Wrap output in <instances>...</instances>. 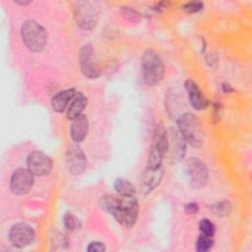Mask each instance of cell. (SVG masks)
<instances>
[{
    "instance_id": "6da1fadb",
    "label": "cell",
    "mask_w": 252,
    "mask_h": 252,
    "mask_svg": "<svg viewBox=\"0 0 252 252\" xmlns=\"http://www.w3.org/2000/svg\"><path fill=\"white\" fill-rule=\"evenodd\" d=\"M100 208L110 214L121 225L132 227L139 216V202L134 196H112L104 195L99 199Z\"/></svg>"
},
{
    "instance_id": "7a4b0ae2",
    "label": "cell",
    "mask_w": 252,
    "mask_h": 252,
    "mask_svg": "<svg viewBox=\"0 0 252 252\" xmlns=\"http://www.w3.org/2000/svg\"><path fill=\"white\" fill-rule=\"evenodd\" d=\"M177 130L187 144L193 148H200L204 144L205 132L199 118L192 112H183L177 119Z\"/></svg>"
},
{
    "instance_id": "3957f363",
    "label": "cell",
    "mask_w": 252,
    "mask_h": 252,
    "mask_svg": "<svg viewBox=\"0 0 252 252\" xmlns=\"http://www.w3.org/2000/svg\"><path fill=\"white\" fill-rule=\"evenodd\" d=\"M141 76L147 86H156L164 76V64L159 54L154 49H146L141 57Z\"/></svg>"
},
{
    "instance_id": "277c9868",
    "label": "cell",
    "mask_w": 252,
    "mask_h": 252,
    "mask_svg": "<svg viewBox=\"0 0 252 252\" xmlns=\"http://www.w3.org/2000/svg\"><path fill=\"white\" fill-rule=\"evenodd\" d=\"M21 38L26 47L32 52H41L46 44L47 35L45 29L36 21L26 20L20 30Z\"/></svg>"
},
{
    "instance_id": "5b68a950",
    "label": "cell",
    "mask_w": 252,
    "mask_h": 252,
    "mask_svg": "<svg viewBox=\"0 0 252 252\" xmlns=\"http://www.w3.org/2000/svg\"><path fill=\"white\" fill-rule=\"evenodd\" d=\"M168 149V135L167 131L162 125H157L154 131L152 145L150 147L147 167L159 168L161 167L162 159Z\"/></svg>"
},
{
    "instance_id": "8992f818",
    "label": "cell",
    "mask_w": 252,
    "mask_h": 252,
    "mask_svg": "<svg viewBox=\"0 0 252 252\" xmlns=\"http://www.w3.org/2000/svg\"><path fill=\"white\" fill-rule=\"evenodd\" d=\"M74 15L78 27L92 31L98 21V7L93 1H77L74 3Z\"/></svg>"
},
{
    "instance_id": "52a82bcc",
    "label": "cell",
    "mask_w": 252,
    "mask_h": 252,
    "mask_svg": "<svg viewBox=\"0 0 252 252\" xmlns=\"http://www.w3.org/2000/svg\"><path fill=\"white\" fill-rule=\"evenodd\" d=\"M185 173L190 185L196 189L204 187L209 179L207 165L196 157H191L186 160Z\"/></svg>"
},
{
    "instance_id": "ba28073f",
    "label": "cell",
    "mask_w": 252,
    "mask_h": 252,
    "mask_svg": "<svg viewBox=\"0 0 252 252\" xmlns=\"http://www.w3.org/2000/svg\"><path fill=\"white\" fill-rule=\"evenodd\" d=\"M34 229L26 222H17L13 224L8 232V238L12 246L24 248L32 244L35 239Z\"/></svg>"
},
{
    "instance_id": "9c48e42d",
    "label": "cell",
    "mask_w": 252,
    "mask_h": 252,
    "mask_svg": "<svg viewBox=\"0 0 252 252\" xmlns=\"http://www.w3.org/2000/svg\"><path fill=\"white\" fill-rule=\"evenodd\" d=\"M78 59L80 70L85 77L96 79L100 76V70L94 59V51L91 43H86L80 48Z\"/></svg>"
},
{
    "instance_id": "30bf717a",
    "label": "cell",
    "mask_w": 252,
    "mask_h": 252,
    "mask_svg": "<svg viewBox=\"0 0 252 252\" xmlns=\"http://www.w3.org/2000/svg\"><path fill=\"white\" fill-rule=\"evenodd\" d=\"M34 184V175L25 167H19L13 171L10 178V190L14 195L28 194Z\"/></svg>"
},
{
    "instance_id": "8fae6325",
    "label": "cell",
    "mask_w": 252,
    "mask_h": 252,
    "mask_svg": "<svg viewBox=\"0 0 252 252\" xmlns=\"http://www.w3.org/2000/svg\"><path fill=\"white\" fill-rule=\"evenodd\" d=\"M27 168L34 176H44L47 175L53 166V161L51 158L39 151H33L29 154L27 160Z\"/></svg>"
},
{
    "instance_id": "7c38bea8",
    "label": "cell",
    "mask_w": 252,
    "mask_h": 252,
    "mask_svg": "<svg viewBox=\"0 0 252 252\" xmlns=\"http://www.w3.org/2000/svg\"><path fill=\"white\" fill-rule=\"evenodd\" d=\"M168 135V149L167 153L171 163H177L186 154L187 143L184 138L181 136L177 129H170L167 132Z\"/></svg>"
},
{
    "instance_id": "4fadbf2b",
    "label": "cell",
    "mask_w": 252,
    "mask_h": 252,
    "mask_svg": "<svg viewBox=\"0 0 252 252\" xmlns=\"http://www.w3.org/2000/svg\"><path fill=\"white\" fill-rule=\"evenodd\" d=\"M87 158L82 148L72 145L66 154V167L72 175H80L87 168Z\"/></svg>"
},
{
    "instance_id": "5bb4252c",
    "label": "cell",
    "mask_w": 252,
    "mask_h": 252,
    "mask_svg": "<svg viewBox=\"0 0 252 252\" xmlns=\"http://www.w3.org/2000/svg\"><path fill=\"white\" fill-rule=\"evenodd\" d=\"M184 88L188 96L189 103L195 110L202 111L209 106V99L196 82H194L192 79H187L184 82Z\"/></svg>"
},
{
    "instance_id": "9a60e30c",
    "label": "cell",
    "mask_w": 252,
    "mask_h": 252,
    "mask_svg": "<svg viewBox=\"0 0 252 252\" xmlns=\"http://www.w3.org/2000/svg\"><path fill=\"white\" fill-rule=\"evenodd\" d=\"M163 176V170L162 167L159 168H148L146 167L145 171L142 175V180L140 183L141 192L144 195H147L151 193L154 189H156Z\"/></svg>"
},
{
    "instance_id": "2e32d148",
    "label": "cell",
    "mask_w": 252,
    "mask_h": 252,
    "mask_svg": "<svg viewBox=\"0 0 252 252\" xmlns=\"http://www.w3.org/2000/svg\"><path fill=\"white\" fill-rule=\"evenodd\" d=\"M76 94L77 90L75 88L66 89L55 94L51 98V107L53 111L57 113H62L67 110Z\"/></svg>"
},
{
    "instance_id": "e0dca14e",
    "label": "cell",
    "mask_w": 252,
    "mask_h": 252,
    "mask_svg": "<svg viewBox=\"0 0 252 252\" xmlns=\"http://www.w3.org/2000/svg\"><path fill=\"white\" fill-rule=\"evenodd\" d=\"M89 133V119L82 114L72 120L70 126V137L75 143H81Z\"/></svg>"
},
{
    "instance_id": "ac0fdd59",
    "label": "cell",
    "mask_w": 252,
    "mask_h": 252,
    "mask_svg": "<svg viewBox=\"0 0 252 252\" xmlns=\"http://www.w3.org/2000/svg\"><path fill=\"white\" fill-rule=\"evenodd\" d=\"M88 104V97L83 93H77L69 107L66 111V116L69 120H73L76 117L83 114L84 109Z\"/></svg>"
},
{
    "instance_id": "d6986e66",
    "label": "cell",
    "mask_w": 252,
    "mask_h": 252,
    "mask_svg": "<svg viewBox=\"0 0 252 252\" xmlns=\"http://www.w3.org/2000/svg\"><path fill=\"white\" fill-rule=\"evenodd\" d=\"M113 188L118 196H131L136 192L134 184L128 179L119 177L116 178L113 182Z\"/></svg>"
},
{
    "instance_id": "ffe728a7",
    "label": "cell",
    "mask_w": 252,
    "mask_h": 252,
    "mask_svg": "<svg viewBox=\"0 0 252 252\" xmlns=\"http://www.w3.org/2000/svg\"><path fill=\"white\" fill-rule=\"evenodd\" d=\"M210 211L218 216V217H226L231 213L232 210V205L229 201L227 200H221L219 202H216L214 204H211L209 206Z\"/></svg>"
},
{
    "instance_id": "44dd1931",
    "label": "cell",
    "mask_w": 252,
    "mask_h": 252,
    "mask_svg": "<svg viewBox=\"0 0 252 252\" xmlns=\"http://www.w3.org/2000/svg\"><path fill=\"white\" fill-rule=\"evenodd\" d=\"M214 244H215L214 237L203 235L200 233L196 239L195 248L198 252H207V251L211 250V248L214 246Z\"/></svg>"
},
{
    "instance_id": "7402d4cb",
    "label": "cell",
    "mask_w": 252,
    "mask_h": 252,
    "mask_svg": "<svg viewBox=\"0 0 252 252\" xmlns=\"http://www.w3.org/2000/svg\"><path fill=\"white\" fill-rule=\"evenodd\" d=\"M216 225L215 223L207 218L201 219L199 221V230L200 233L203 235H207V236H212L214 237L215 233H216Z\"/></svg>"
},
{
    "instance_id": "603a6c76",
    "label": "cell",
    "mask_w": 252,
    "mask_h": 252,
    "mask_svg": "<svg viewBox=\"0 0 252 252\" xmlns=\"http://www.w3.org/2000/svg\"><path fill=\"white\" fill-rule=\"evenodd\" d=\"M63 225L68 231H74L80 225V221L76 216L71 213H66L63 216Z\"/></svg>"
},
{
    "instance_id": "cb8c5ba5",
    "label": "cell",
    "mask_w": 252,
    "mask_h": 252,
    "mask_svg": "<svg viewBox=\"0 0 252 252\" xmlns=\"http://www.w3.org/2000/svg\"><path fill=\"white\" fill-rule=\"evenodd\" d=\"M204 8V4L201 1H190V2H186L185 4L182 5L181 9L183 11H185L188 14H194V13H198L201 10H203Z\"/></svg>"
},
{
    "instance_id": "d4e9b609",
    "label": "cell",
    "mask_w": 252,
    "mask_h": 252,
    "mask_svg": "<svg viewBox=\"0 0 252 252\" xmlns=\"http://www.w3.org/2000/svg\"><path fill=\"white\" fill-rule=\"evenodd\" d=\"M121 15L124 19L131 21V22H138L140 20V14L131 7H122L121 8Z\"/></svg>"
},
{
    "instance_id": "484cf974",
    "label": "cell",
    "mask_w": 252,
    "mask_h": 252,
    "mask_svg": "<svg viewBox=\"0 0 252 252\" xmlns=\"http://www.w3.org/2000/svg\"><path fill=\"white\" fill-rule=\"evenodd\" d=\"M105 250H106L105 244L100 241H92L89 243L87 247V251L89 252H103Z\"/></svg>"
},
{
    "instance_id": "4316f807",
    "label": "cell",
    "mask_w": 252,
    "mask_h": 252,
    "mask_svg": "<svg viewBox=\"0 0 252 252\" xmlns=\"http://www.w3.org/2000/svg\"><path fill=\"white\" fill-rule=\"evenodd\" d=\"M199 204L197 202H189L184 205V212L187 215H195L199 212Z\"/></svg>"
},
{
    "instance_id": "83f0119b",
    "label": "cell",
    "mask_w": 252,
    "mask_h": 252,
    "mask_svg": "<svg viewBox=\"0 0 252 252\" xmlns=\"http://www.w3.org/2000/svg\"><path fill=\"white\" fill-rule=\"evenodd\" d=\"M221 106L218 101L214 102L213 105V111H212V119L214 122H217L220 120V113Z\"/></svg>"
},
{
    "instance_id": "f1b7e54d",
    "label": "cell",
    "mask_w": 252,
    "mask_h": 252,
    "mask_svg": "<svg viewBox=\"0 0 252 252\" xmlns=\"http://www.w3.org/2000/svg\"><path fill=\"white\" fill-rule=\"evenodd\" d=\"M221 90L224 94H230V93H233L234 92V89L227 83H223L221 84Z\"/></svg>"
},
{
    "instance_id": "f546056e",
    "label": "cell",
    "mask_w": 252,
    "mask_h": 252,
    "mask_svg": "<svg viewBox=\"0 0 252 252\" xmlns=\"http://www.w3.org/2000/svg\"><path fill=\"white\" fill-rule=\"evenodd\" d=\"M14 3L17 5H20V6H28V5L32 4V1H30V0H15Z\"/></svg>"
}]
</instances>
